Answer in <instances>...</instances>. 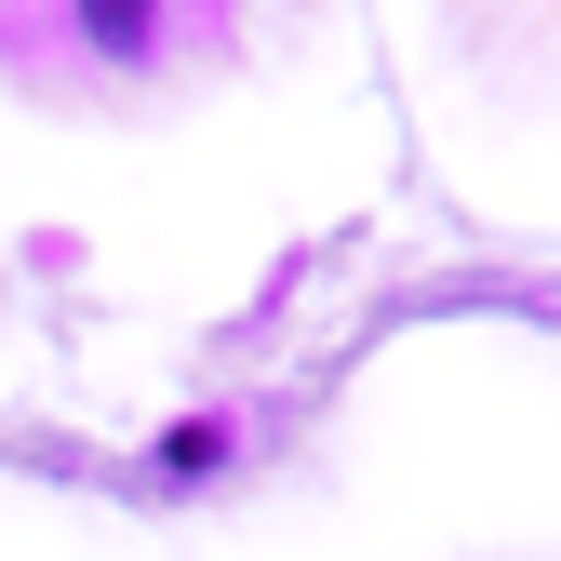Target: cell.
<instances>
[{
	"mask_svg": "<svg viewBox=\"0 0 561 561\" xmlns=\"http://www.w3.org/2000/svg\"><path fill=\"white\" fill-rule=\"evenodd\" d=\"M81 27H94L107 54H134V41H148V0H81Z\"/></svg>",
	"mask_w": 561,
	"mask_h": 561,
	"instance_id": "obj_1",
	"label": "cell"
}]
</instances>
